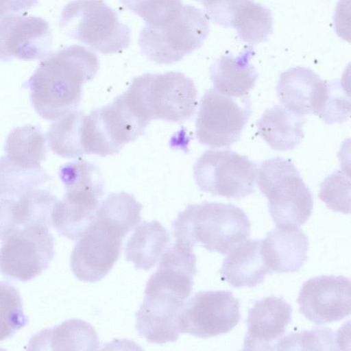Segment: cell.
Segmentation results:
<instances>
[{
  "instance_id": "15",
  "label": "cell",
  "mask_w": 351,
  "mask_h": 351,
  "mask_svg": "<svg viewBox=\"0 0 351 351\" xmlns=\"http://www.w3.org/2000/svg\"><path fill=\"white\" fill-rule=\"evenodd\" d=\"M51 45V29L45 19L16 14L0 19V61L40 59L50 53Z\"/></svg>"
},
{
  "instance_id": "17",
  "label": "cell",
  "mask_w": 351,
  "mask_h": 351,
  "mask_svg": "<svg viewBox=\"0 0 351 351\" xmlns=\"http://www.w3.org/2000/svg\"><path fill=\"white\" fill-rule=\"evenodd\" d=\"M292 307L282 297L256 300L248 310L243 350H274L291 321Z\"/></svg>"
},
{
  "instance_id": "22",
  "label": "cell",
  "mask_w": 351,
  "mask_h": 351,
  "mask_svg": "<svg viewBox=\"0 0 351 351\" xmlns=\"http://www.w3.org/2000/svg\"><path fill=\"white\" fill-rule=\"evenodd\" d=\"M255 54L252 47H247L237 57L222 55L210 66V79L218 92L235 97L247 95L254 87L258 74L250 64Z\"/></svg>"
},
{
  "instance_id": "13",
  "label": "cell",
  "mask_w": 351,
  "mask_h": 351,
  "mask_svg": "<svg viewBox=\"0 0 351 351\" xmlns=\"http://www.w3.org/2000/svg\"><path fill=\"white\" fill-rule=\"evenodd\" d=\"M241 319L239 300L230 291H206L186 300L178 318L180 333L208 338L226 334Z\"/></svg>"
},
{
  "instance_id": "34",
  "label": "cell",
  "mask_w": 351,
  "mask_h": 351,
  "mask_svg": "<svg viewBox=\"0 0 351 351\" xmlns=\"http://www.w3.org/2000/svg\"><path fill=\"white\" fill-rule=\"evenodd\" d=\"M339 336L330 328H315L283 337L277 350H337Z\"/></svg>"
},
{
  "instance_id": "8",
  "label": "cell",
  "mask_w": 351,
  "mask_h": 351,
  "mask_svg": "<svg viewBox=\"0 0 351 351\" xmlns=\"http://www.w3.org/2000/svg\"><path fill=\"white\" fill-rule=\"evenodd\" d=\"M60 26L72 38L104 54L117 53L130 42V27L102 0H74L62 9Z\"/></svg>"
},
{
  "instance_id": "29",
  "label": "cell",
  "mask_w": 351,
  "mask_h": 351,
  "mask_svg": "<svg viewBox=\"0 0 351 351\" xmlns=\"http://www.w3.org/2000/svg\"><path fill=\"white\" fill-rule=\"evenodd\" d=\"M84 113L73 110L54 119L47 132L49 147L56 154L66 158L82 156L80 123Z\"/></svg>"
},
{
  "instance_id": "38",
  "label": "cell",
  "mask_w": 351,
  "mask_h": 351,
  "mask_svg": "<svg viewBox=\"0 0 351 351\" xmlns=\"http://www.w3.org/2000/svg\"><path fill=\"white\" fill-rule=\"evenodd\" d=\"M195 1H199V2L202 1V0H195Z\"/></svg>"
},
{
  "instance_id": "1",
  "label": "cell",
  "mask_w": 351,
  "mask_h": 351,
  "mask_svg": "<svg viewBox=\"0 0 351 351\" xmlns=\"http://www.w3.org/2000/svg\"><path fill=\"white\" fill-rule=\"evenodd\" d=\"M142 208L133 195L123 191L110 193L101 202L71 254V269L78 280L95 282L111 271L123 239L141 221Z\"/></svg>"
},
{
  "instance_id": "12",
  "label": "cell",
  "mask_w": 351,
  "mask_h": 351,
  "mask_svg": "<svg viewBox=\"0 0 351 351\" xmlns=\"http://www.w3.org/2000/svg\"><path fill=\"white\" fill-rule=\"evenodd\" d=\"M49 226L34 223L8 235L0 248V273L27 282L47 269L54 256V238Z\"/></svg>"
},
{
  "instance_id": "16",
  "label": "cell",
  "mask_w": 351,
  "mask_h": 351,
  "mask_svg": "<svg viewBox=\"0 0 351 351\" xmlns=\"http://www.w3.org/2000/svg\"><path fill=\"white\" fill-rule=\"evenodd\" d=\"M186 301L162 290L145 291L136 313L138 333L151 343L175 342L180 336L178 318Z\"/></svg>"
},
{
  "instance_id": "35",
  "label": "cell",
  "mask_w": 351,
  "mask_h": 351,
  "mask_svg": "<svg viewBox=\"0 0 351 351\" xmlns=\"http://www.w3.org/2000/svg\"><path fill=\"white\" fill-rule=\"evenodd\" d=\"M319 199L333 211L349 214L350 212V179L340 171L334 172L321 184Z\"/></svg>"
},
{
  "instance_id": "4",
  "label": "cell",
  "mask_w": 351,
  "mask_h": 351,
  "mask_svg": "<svg viewBox=\"0 0 351 351\" xmlns=\"http://www.w3.org/2000/svg\"><path fill=\"white\" fill-rule=\"evenodd\" d=\"M121 95L134 114L147 125L154 119L183 122L193 116L197 106L193 81L178 71L136 77Z\"/></svg>"
},
{
  "instance_id": "10",
  "label": "cell",
  "mask_w": 351,
  "mask_h": 351,
  "mask_svg": "<svg viewBox=\"0 0 351 351\" xmlns=\"http://www.w3.org/2000/svg\"><path fill=\"white\" fill-rule=\"evenodd\" d=\"M193 172L199 189L213 195L239 199L255 191L256 164L232 150H206L197 160Z\"/></svg>"
},
{
  "instance_id": "36",
  "label": "cell",
  "mask_w": 351,
  "mask_h": 351,
  "mask_svg": "<svg viewBox=\"0 0 351 351\" xmlns=\"http://www.w3.org/2000/svg\"><path fill=\"white\" fill-rule=\"evenodd\" d=\"M249 0H202L208 19L224 27H232V23Z\"/></svg>"
},
{
  "instance_id": "28",
  "label": "cell",
  "mask_w": 351,
  "mask_h": 351,
  "mask_svg": "<svg viewBox=\"0 0 351 351\" xmlns=\"http://www.w3.org/2000/svg\"><path fill=\"white\" fill-rule=\"evenodd\" d=\"M50 179L41 166L25 167L5 156L0 158V197H19L36 189Z\"/></svg>"
},
{
  "instance_id": "20",
  "label": "cell",
  "mask_w": 351,
  "mask_h": 351,
  "mask_svg": "<svg viewBox=\"0 0 351 351\" xmlns=\"http://www.w3.org/2000/svg\"><path fill=\"white\" fill-rule=\"evenodd\" d=\"M308 245L307 235L299 228L276 227L262 240L261 252L271 273H291L307 260Z\"/></svg>"
},
{
  "instance_id": "6",
  "label": "cell",
  "mask_w": 351,
  "mask_h": 351,
  "mask_svg": "<svg viewBox=\"0 0 351 351\" xmlns=\"http://www.w3.org/2000/svg\"><path fill=\"white\" fill-rule=\"evenodd\" d=\"M256 180L276 227L300 228L307 221L313 208L312 193L290 159L264 160L257 169Z\"/></svg>"
},
{
  "instance_id": "24",
  "label": "cell",
  "mask_w": 351,
  "mask_h": 351,
  "mask_svg": "<svg viewBox=\"0 0 351 351\" xmlns=\"http://www.w3.org/2000/svg\"><path fill=\"white\" fill-rule=\"evenodd\" d=\"M99 346V337L89 323L71 319L36 334L28 350H96Z\"/></svg>"
},
{
  "instance_id": "27",
  "label": "cell",
  "mask_w": 351,
  "mask_h": 351,
  "mask_svg": "<svg viewBox=\"0 0 351 351\" xmlns=\"http://www.w3.org/2000/svg\"><path fill=\"white\" fill-rule=\"evenodd\" d=\"M5 156L19 165L36 167L46 158V138L38 126L26 125L13 129L6 138Z\"/></svg>"
},
{
  "instance_id": "7",
  "label": "cell",
  "mask_w": 351,
  "mask_h": 351,
  "mask_svg": "<svg viewBox=\"0 0 351 351\" xmlns=\"http://www.w3.org/2000/svg\"><path fill=\"white\" fill-rule=\"evenodd\" d=\"M210 32L206 14L191 5H182L171 20L159 25H146L138 44L142 54L158 64H170L202 47Z\"/></svg>"
},
{
  "instance_id": "25",
  "label": "cell",
  "mask_w": 351,
  "mask_h": 351,
  "mask_svg": "<svg viewBox=\"0 0 351 351\" xmlns=\"http://www.w3.org/2000/svg\"><path fill=\"white\" fill-rule=\"evenodd\" d=\"M305 122L304 116L276 105L264 112L256 126L259 135L273 149L291 151L303 138Z\"/></svg>"
},
{
  "instance_id": "5",
  "label": "cell",
  "mask_w": 351,
  "mask_h": 351,
  "mask_svg": "<svg viewBox=\"0 0 351 351\" xmlns=\"http://www.w3.org/2000/svg\"><path fill=\"white\" fill-rule=\"evenodd\" d=\"M58 173L65 193L53 206L51 223L60 235L75 241L95 219L104 193V182L99 168L84 160L64 164Z\"/></svg>"
},
{
  "instance_id": "3",
  "label": "cell",
  "mask_w": 351,
  "mask_h": 351,
  "mask_svg": "<svg viewBox=\"0 0 351 351\" xmlns=\"http://www.w3.org/2000/svg\"><path fill=\"white\" fill-rule=\"evenodd\" d=\"M178 245L193 249L200 245L209 252L226 255L250 235L251 224L239 207L217 202L189 204L172 222Z\"/></svg>"
},
{
  "instance_id": "18",
  "label": "cell",
  "mask_w": 351,
  "mask_h": 351,
  "mask_svg": "<svg viewBox=\"0 0 351 351\" xmlns=\"http://www.w3.org/2000/svg\"><path fill=\"white\" fill-rule=\"evenodd\" d=\"M57 201L48 191L38 189L16 198L0 197V242L27 225L39 223L50 227Z\"/></svg>"
},
{
  "instance_id": "26",
  "label": "cell",
  "mask_w": 351,
  "mask_h": 351,
  "mask_svg": "<svg viewBox=\"0 0 351 351\" xmlns=\"http://www.w3.org/2000/svg\"><path fill=\"white\" fill-rule=\"evenodd\" d=\"M169 242V232L159 221H144L127 241L125 259L136 269L148 271L158 263Z\"/></svg>"
},
{
  "instance_id": "14",
  "label": "cell",
  "mask_w": 351,
  "mask_h": 351,
  "mask_svg": "<svg viewBox=\"0 0 351 351\" xmlns=\"http://www.w3.org/2000/svg\"><path fill=\"white\" fill-rule=\"evenodd\" d=\"M350 280L343 276H319L305 281L297 302L300 312L321 325L340 321L350 314Z\"/></svg>"
},
{
  "instance_id": "19",
  "label": "cell",
  "mask_w": 351,
  "mask_h": 351,
  "mask_svg": "<svg viewBox=\"0 0 351 351\" xmlns=\"http://www.w3.org/2000/svg\"><path fill=\"white\" fill-rule=\"evenodd\" d=\"M196 259L193 249L174 242L162 253L158 269L149 277L145 291L162 290L186 301L197 272Z\"/></svg>"
},
{
  "instance_id": "33",
  "label": "cell",
  "mask_w": 351,
  "mask_h": 351,
  "mask_svg": "<svg viewBox=\"0 0 351 351\" xmlns=\"http://www.w3.org/2000/svg\"><path fill=\"white\" fill-rule=\"evenodd\" d=\"M128 10L141 16L148 25H159L180 12L182 0H120Z\"/></svg>"
},
{
  "instance_id": "21",
  "label": "cell",
  "mask_w": 351,
  "mask_h": 351,
  "mask_svg": "<svg viewBox=\"0 0 351 351\" xmlns=\"http://www.w3.org/2000/svg\"><path fill=\"white\" fill-rule=\"evenodd\" d=\"M261 239H245L226 255L219 270L222 280L235 288L254 287L262 283L267 274L261 252Z\"/></svg>"
},
{
  "instance_id": "32",
  "label": "cell",
  "mask_w": 351,
  "mask_h": 351,
  "mask_svg": "<svg viewBox=\"0 0 351 351\" xmlns=\"http://www.w3.org/2000/svg\"><path fill=\"white\" fill-rule=\"evenodd\" d=\"M350 100L340 81L325 80L319 104L314 114L328 124L341 123L350 116Z\"/></svg>"
},
{
  "instance_id": "30",
  "label": "cell",
  "mask_w": 351,
  "mask_h": 351,
  "mask_svg": "<svg viewBox=\"0 0 351 351\" xmlns=\"http://www.w3.org/2000/svg\"><path fill=\"white\" fill-rule=\"evenodd\" d=\"M271 10L259 3L249 0L233 22L243 41L256 44L267 40L273 31Z\"/></svg>"
},
{
  "instance_id": "11",
  "label": "cell",
  "mask_w": 351,
  "mask_h": 351,
  "mask_svg": "<svg viewBox=\"0 0 351 351\" xmlns=\"http://www.w3.org/2000/svg\"><path fill=\"white\" fill-rule=\"evenodd\" d=\"M251 114L252 103L247 96L235 97L214 88L207 90L195 121L198 142L212 148L230 147L240 138Z\"/></svg>"
},
{
  "instance_id": "31",
  "label": "cell",
  "mask_w": 351,
  "mask_h": 351,
  "mask_svg": "<svg viewBox=\"0 0 351 351\" xmlns=\"http://www.w3.org/2000/svg\"><path fill=\"white\" fill-rule=\"evenodd\" d=\"M27 323L19 290L8 282L0 281V341L11 337Z\"/></svg>"
},
{
  "instance_id": "9",
  "label": "cell",
  "mask_w": 351,
  "mask_h": 351,
  "mask_svg": "<svg viewBox=\"0 0 351 351\" xmlns=\"http://www.w3.org/2000/svg\"><path fill=\"white\" fill-rule=\"evenodd\" d=\"M147 126L120 95L111 104L84 114L80 125L83 153L102 157L115 154L144 134Z\"/></svg>"
},
{
  "instance_id": "23",
  "label": "cell",
  "mask_w": 351,
  "mask_h": 351,
  "mask_svg": "<svg viewBox=\"0 0 351 351\" xmlns=\"http://www.w3.org/2000/svg\"><path fill=\"white\" fill-rule=\"evenodd\" d=\"M323 80L311 69L292 67L280 73L276 86L282 106L299 115L312 113Z\"/></svg>"
},
{
  "instance_id": "37",
  "label": "cell",
  "mask_w": 351,
  "mask_h": 351,
  "mask_svg": "<svg viewBox=\"0 0 351 351\" xmlns=\"http://www.w3.org/2000/svg\"><path fill=\"white\" fill-rule=\"evenodd\" d=\"M38 3V0H0V19L26 11Z\"/></svg>"
},
{
  "instance_id": "2",
  "label": "cell",
  "mask_w": 351,
  "mask_h": 351,
  "mask_svg": "<svg viewBox=\"0 0 351 351\" xmlns=\"http://www.w3.org/2000/svg\"><path fill=\"white\" fill-rule=\"evenodd\" d=\"M99 69L95 53L71 45L46 56L23 86L29 89L36 112L54 120L77 108L83 84L93 80Z\"/></svg>"
}]
</instances>
